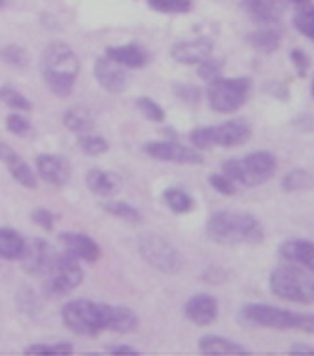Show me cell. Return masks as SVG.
<instances>
[{"mask_svg":"<svg viewBox=\"0 0 314 356\" xmlns=\"http://www.w3.org/2000/svg\"><path fill=\"white\" fill-rule=\"evenodd\" d=\"M6 129L15 135V137H28L31 133H33V127L28 124V120L25 116H21V114H10L6 118Z\"/></svg>","mask_w":314,"mask_h":356,"instance_id":"cell-41","label":"cell"},{"mask_svg":"<svg viewBox=\"0 0 314 356\" xmlns=\"http://www.w3.org/2000/svg\"><path fill=\"white\" fill-rule=\"evenodd\" d=\"M0 101L12 110H15V112H31L33 110V104H31L27 97L15 88H12V86H2L0 88Z\"/></svg>","mask_w":314,"mask_h":356,"instance_id":"cell-32","label":"cell"},{"mask_svg":"<svg viewBox=\"0 0 314 356\" xmlns=\"http://www.w3.org/2000/svg\"><path fill=\"white\" fill-rule=\"evenodd\" d=\"M17 156H19V154H17L12 146H8L6 143L0 140V161H2V163L6 165L8 161H12V159L17 158Z\"/></svg>","mask_w":314,"mask_h":356,"instance_id":"cell-45","label":"cell"},{"mask_svg":"<svg viewBox=\"0 0 314 356\" xmlns=\"http://www.w3.org/2000/svg\"><path fill=\"white\" fill-rule=\"evenodd\" d=\"M311 95H313L314 99V76H313V80H311Z\"/></svg>","mask_w":314,"mask_h":356,"instance_id":"cell-49","label":"cell"},{"mask_svg":"<svg viewBox=\"0 0 314 356\" xmlns=\"http://www.w3.org/2000/svg\"><path fill=\"white\" fill-rule=\"evenodd\" d=\"M214 144L222 148H235L240 144H246L252 137V127L242 118H233L224 124L212 125Z\"/></svg>","mask_w":314,"mask_h":356,"instance_id":"cell-13","label":"cell"},{"mask_svg":"<svg viewBox=\"0 0 314 356\" xmlns=\"http://www.w3.org/2000/svg\"><path fill=\"white\" fill-rule=\"evenodd\" d=\"M85 184L91 192L101 197H110L117 192V182L114 175H110L103 169H91L85 177Z\"/></svg>","mask_w":314,"mask_h":356,"instance_id":"cell-26","label":"cell"},{"mask_svg":"<svg viewBox=\"0 0 314 356\" xmlns=\"http://www.w3.org/2000/svg\"><path fill=\"white\" fill-rule=\"evenodd\" d=\"M31 218L36 226H40L44 232H53L55 226V214L48 209H36L35 213L31 214Z\"/></svg>","mask_w":314,"mask_h":356,"instance_id":"cell-44","label":"cell"},{"mask_svg":"<svg viewBox=\"0 0 314 356\" xmlns=\"http://www.w3.org/2000/svg\"><path fill=\"white\" fill-rule=\"evenodd\" d=\"M27 355H72L74 353V347L70 343H53V345H48V343H35V345H28L25 349Z\"/></svg>","mask_w":314,"mask_h":356,"instance_id":"cell-37","label":"cell"},{"mask_svg":"<svg viewBox=\"0 0 314 356\" xmlns=\"http://www.w3.org/2000/svg\"><path fill=\"white\" fill-rule=\"evenodd\" d=\"M108 353L112 355H138V349L131 347V345H114V347H108Z\"/></svg>","mask_w":314,"mask_h":356,"instance_id":"cell-46","label":"cell"},{"mask_svg":"<svg viewBox=\"0 0 314 356\" xmlns=\"http://www.w3.org/2000/svg\"><path fill=\"white\" fill-rule=\"evenodd\" d=\"M184 315L195 326H210L220 315V303L210 294H195L185 302Z\"/></svg>","mask_w":314,"mask_h":356,"instance_id":"cell-14","label":"cell"},{"mask_svg":"<svg viewBox=\"0 0 314 356\" xmlns=\"http://www.w3.org/2000/svg\"><path fill=\"white\" fill-rule=\"evenodd\" d=\"M0 59L15 69H25L28 65L27 49L21 48L17 44H8L4 48H0Z\"/></svg>","mask_w":314,"mask_h":356,"instance_id":"cell-34","label":"cell"},{"mask_svg":"<svg viewBox=\"0 0 314 356\" xmlns=\"http://www.w3.org/2000/svg\"><path fill=\"white\" fill-rule=\"evenodd\" d=\"M144 152L150 158L157 161H167V163L178 165H201L203 156L195 148H188L174 140H157V143H148L144 146Z\"/></svg>","mask_w":314,"mask_h":356,"instance_id":"cell-10","label":"cell"},{"mask_svg":"<svg viewBox=\"0 0 314 356\" xmlns=\"http://www.w3.org/2000/svg\"><path fill=\"white\" fill-rule=\"evenodd\" d=\"M36 175L49 186L63 188L70 180L72 167L69 159L59 154H40L36 158Z\"/></svg>","mask_w":314,"mask_h":356,"instance_id":"cell-12","label":"cell"},{"mask_svg":"<svg viewBox=\"0 0 314 356\" xmlns=\"http://www.w3.org/2000/svg\"><path fill=\"white\" fill-rule=\"evenodd\" d=\"M279 169L276 158L271 152L256 150L246 154L245 158H231L224 161L222 171L229 177L235 184L256 188L269 182Z\"/></svg>","mask_w":314,"mask_h":356,"instance_id":"cell-5","label":"cell"},{"mask_svg":"<svg viewBox=\"0 0 314 356\" xmlns=\"http://www.w3.org/2000/svg\"><path fill=\"white\" fill-rule=\"evenodd\" d=\"M197 74L199 78L203 80V82H212V80H216L222 76V70H224V61H220V59H212V57H206L205 61H201L197 65Z\"/></svg>","mask_w":314,"mask_h":356,"instance_id":"cell-39","label":"cell"},{"mask_svg":"<svg viewBox=\"0 0 314 356\" xmlns=\"http://www.w3.org/2000/svg\"><path fill=\"white\" fill-rule=\"evenodd\" d=\"M40 70L44 82L53 95L69 97L80 74V61L69 44L53 42L42 51Z\"/></svg>","mask_w":314,"mask_h":356,"instance_id":"cell-2","label":"cell"},{"mask_svg":"<svg viewBox=\"0 0 314 356\" xmlns=\"http://www.w3.org/2000/svg\"><path fill=\"white\" fill-rule=\"evenodd\" d=\"M104 55L122 65L125 69H144L151 61L150 51L142 48L140 44H123V46H112L106 48Z\"/></svg>","mask_w":314,"mask_h":356,"instance_id":"cell-21","label":"cell"},{"mask_svg":"<svg viewBox=\"0 0 314 356\" xmlns=\"http://www.w3.org/2000/svg\"><path fill=\"white\" fill-rule=\"evenodd\" d=\"M103 209L112 216H116L119 220H125V222H131V224H138L142 220V214L138 209H135L129 203H123V201H108L104 203Z\"/></svg>","mask_w":314,"mask_h":356,"instance_id":"cell-33","label":"cell"},{"mask_svg":"<svg viewBox=\"0 0 314 356\" xmlns=\"http://www.w3.org/2000/svg\"><path fill=\"white\" fill-rule=\"evenodd\" d=\"M46 279V292L51 296H65L74 292L83 281V269L80 260L69 252L57 254L49 267Z\"/></svg>","mask_w":314,"mask_h":356,"instance_id":"cell-9","label":"cell"},{"mask_svg":"<svg viewBox=\"0 0 314 356\" xmlns=\"http://www.w3.org/2000/svg\"><path fill=\"white\" fill-rule=\"evenodd\" d=\"M284 2H290L294 6H305V4H311L313 0H284Z\"/></svg>","mask_w":314,"mask_h":356,"instance_id":"cell-48","label":"cell"},{"mask_svg":"<svg viewBox=\"0 0 314 356\" xmlns=\"http://www.w3.org/2000/svg\"><path fill=\"white\" fill-rule=\"evenodd\" d=\"M292 355H314V347L311 345H303V343H295L290 347Z\"/></svg>","mask_w":314,"mask_h":356,"instance_id":"cell-47","label":"cell"},{"mask_svg":"<svg viewBox=\"0 0 314 356\" xmlns=\"http://www.w3.org/2000/svg\"><path fill=\"white\" fill-rule=\"evenodd\" d=\"M280 186L288 193L311 192V190H314V177L308 171H305V169H294V171L286 172L282 177Z\"/></svg>","mask_w":314,"mask_h":356,"instance_id":"cell-28","label":"cell"},{"mask_svg":"<svg viewBox=\"0 0 314 356\" xmlns=\"http://www.w3.org/2000/svg\"><path fill=\"white\" fill-rule=\"evenodd\" d=\"M148 6L159 14H190L193 8V0H146Z\"/></svg>","mask_w":314,"mask_h":356,"instance_id":"cell-31","label":"cell"},{"mask_svg":"<svg viewBox=\"0 0 314 356\" xmlns=\"http://www.w3.org/2000/svg\"><path fill=\"white\" fill-rule=\"evenodd\" d=\"M163 201L174 214H188L195 209V199L180 188H167L163 192Z\"/></svg>","mask_w":314,"mask_h":356,"instance_id":"cell-29","label":"cell"},{"mask_svg":"<svg viewBox=\"0 0 314 356\" xmlns=\"http://www.w3.org/2000/svg\"><path fill=\"white\" fill-rule=\"evenodd\" d=\"M57 252L48 241L44 239H33L27 241L25 250L21 254V267L25 269V273L33 275V277H46L49 267L53 264Z\"/></svg>","mask_w":314,"mask_h":356,"instance_id":"cell-11","label":"cell"},{"mask_svg":"<svg viewBox=\"0 0 314 356\" xmlns=\"http://www.w3.org/2000/svg\"><path fill=\"white\" fill-rule=\"evenodd\" d=\"M59 241L65 247V252L72 254L78 260L95 264L101 258V247L95 239H91L89 235L80 232H63L59 235Z\"/></svg>","mask_w":314,"mask_h":356,"instance_id":"cell-17","label":"cell"},{"mask_svg":"<svg viewBox=\"0 0 314 356\" xmlns=\"http://www.w3.org/2000/svg\"><path fill=\"white\" fill-rule=\"evenodd\" d=\"M292 23H294V29L303 35L305 38H308L311 42H314V4H305V6H299L295 10L294 17H292Z\"/></svg>","mask_w":314,"mask_h":356,"instance_id":"cell-30","label":"cell"},{"mask_svg":"<svg viewBox=\"0 0 314 356\" xmlns=\"http://www.w3.org/2000/svg\"><path fill=\"white\" fill-rule=\"evenodd\" d=\"M214 51V42L206 36H199L193 40L176 42L171 48V57L180 65H199L210 57Z\"/></svg>","mask_w":314,"mask_h":356,"instance_id":"cell-15","label":"cell"},{"mask_svg":"<svg viewBox=\"0 0 314 356\" xmlns=\"http://www.w3.org/2000/svg\"><path fill=\"white\" fill-rule=\"evenodd\" d=\"M252 91V80L246 76L237 78H224L220 76L216 80L208 82L206 88V101L210 108L218 114H235L239 112L248 101Z\"/></svg>","mask_w":314,"mask_h":356,"instance_id":"cell-6","label":"cell"},{"mask_svg":"<svg viewBox=\"0 0 314 356\" xmlns=\"http://www.w3.org/2000/svg\"><path fill=\"white\" fill-rule=\"evenodd\" d=\"M190 143H192L193 148L199 152L216 148V144H214V135H212V125L195 127V129L190 133Z\"/></svg>","mask_w":314,"mask_h":356,"instance_id":"cell-38","label":"cell"},{"mask_svg":"<svg viewBox=\"0 0 314 356\" xmlns=\"http://www.w3.org/2000/svg\"><path fill=\"white\" fill-rule=\"evenodd\" d=\"M208 184L212 186V190H216V192L226 195V197L237 193V184L233 182L231 178L226 177L224 172H212V175H208Z\"/></svg>","mask_w":314,"mask_h":356,"instance_id":"cell-40","label":"cell"},{"mask_svg":"<svg viewBox=\"0 0 314 356\" xmlns=\"http://www.w3.org/2000/svg\"><path fill=\"white\" fill-rule=\"evenodd\" d=\"M63 124L72 133L83 135V133H91L95 127V116L93 110L83 106V104H76L72 108H69L63 116Z\"/></svg>","mask_w":314,"mask_h":356,"instance_id":"cell-24","label":"cell"},{"mask_svg":"<svg viewBox=\"0 0 314 356\" xmlns=\"http://www.w3.org/2000/svg\"><path fill=\"white\" fill-rule=\"evenodd\" d=\"M197 349L203 355H250V350L237 341L227 339L224 336H216V334L201 337Z\"/></svg>","mask_w":314,"mask_h":356,"instance_id":"cell-23","label":"cell"},{"mask_svg":"<svg viewBox=\"0 0 314 356\" xmlns=\"http://www.w3.org/2000/svg\"><path fill=\"white\" fill-rule=\"evenodd\" d=\"M240 321L256 328L279 330V332H301L314 336V315L297 313L269 303H246L240 309Z\"/></svg>","mask_w":314,"mask_h":356,"instance_id":"cell-3","label":"cell"},{"mask_svg":"<svg viewBox=\"0 0 314 356\" xmlns=\"http://www.w3.org/2000/svg\"><path fill=\"white\" fill-rule=\"evenodd\" d=\"M61 318L65 326L78 336H99L104 332L103 303H95L91 300H72L65 303L61 311Z\"/></svg>","mask_w":314,"mask_h":356,"instance_id":"cell-8","label":"cell"},{"mask_svg":"<svg viewBox=\"0 0 314 356\" xmlns=\"http://www.w3.org/2000/svg\"><path fill=\"white\" fill-rule=\"evenodd\" d=\"M137 108L140 110L146 120H150L154 124H161L165 120V110L159 103H156L150 97H138L137 99Z\"/></svg>","mask_w":314,"mask_h":356,"instance_id":"cell-36","label":"cell"},{"mask_svg":"<svg viewBox=\"0 0 314 356\" xmlns=\"http://www.w3.org/2000/svg\"><path fill=\"white\" fill-rule=\"evenodd\" d=\"M240 8L260 25H279L286 12L282 0H240Z\"/></svg>","mask_w":314,"mask_h":356,"instance_id":"cell-18","label":"cell"},{"mask_svg":"<svg viewBox=\"0 0 314 356\" xmlns=\"http://www.w3.org/2000/svg\"><path fill=\"white\" fill-rule=\"evenodd\" d=\"M246 42L260 54H273L282 44V31L279 25H261L252 33L246 35Z\"/></svg>","mask_w":314,"mask_h":356,"instance_id":"cell-22","label":"cell"},{"mask_svg":"<svg viewBox=\"0 0 314 356\" xmlns=\"http://www.w3.org/2000/svg\"><path fill=\"white\" fill-rule=\"evenodd\" d=\"M93 72H95V80L99 82V86L104 91H108V93H122L127 88V72H125V67L108 59L106 55L101 57V59H97Z\"/></svg>","mask_w":314,"mask_h":356,"instance_id":"cell-16","label":"cell"},{"mask_svg":"<svg viewBox=\"0 0 314 356\" xmlns=\"http://www.w3.org/2000/svg\"><path fill=\"white\" fill-rule=\"evenodd\" d=\"M6 167L17 184H21L23 188H28V190H36L38 188V175L33 171V167L25 159H21V156L14 158L12 161H8Z\"/></svg>","mask_w":314,"mask_h":356,"instance_id":"cell-27","label":"cell"},{"mask_svg":"<svg viewBox=\"0 0 314 356\" xmlns=\"http://www.w3.org/2000/svg\"><path fill=\"white\" fill-rule=\"evenodd\" d=\"M280 258L314 275V241L288 239L279 247Z\"/></svg>","mask_w":314,"mask_h":356,"instance_id":"cell-19","label":"cell"},{"mask_svg":"<svg viewBox=\"0 0 314 356\" xmlns=\"http://www.w3.org/2000/svg\"><path fill=\"white\" fill-rule=\"evenodd\" d=\"M206 235L218 245H260L265 232L258 218L240 211H218L206 220Z\"/></svg>","mask_w":314,"mask_h":356,"instance_id":"cell-1","label":"cell"},{"mask_svg":"<svg viewBox=\"0 0 314 356\" xmlns=\"http://www.w3.org/2000/svg\"><path fill=\"white\" fill-rule=\"evenodd\" d=\"M269 290L282 302L314 305V275L294 264L274 267L269 275Z\"/></svg>","mask_w":314,"mask_h":356,"instance_id":"cell-4","label":"cell"},{"mask_svg":"<svg viewBox=\"0 0 314 356\" xmlns=\"http://www.w3.org/2000/svg\"><path fill=\"white\" fill-rule=\"evenodd\" d=\"M174 95L184 103L195 104L201 101V89L192 86V83H176L174 86Z\"/></svg>","mask_w":314,"mask_h":356,"instance_id":"cell-43","label":"cell"},{"mask_svg":"<svg viewBox=\"0 0 314 356\" xmlns=\"http://www.w3.org/2000/svg\"><path fill=\"white\" fill-rule=\"evenodd\" d=\"M8 4V0H0V8H4Z\"/></svg>","mask_w":314,"mask_h":356,"instance_id":"cell-50","label":"cell"},{"mask_svg":"<svg viewBox=\"0 0 314 356\" xmlns=\"http://www.w3.org/2000/svg\"><path fill=\"white\" fill-rule=\"evenodd\" d=\"M80 148H82L83 154H88V156H103L104 152H108L110 144L108 140L101 135H93V133H83L80 135Z\"/></svg>","mask_w":314,"mask_h":356,"instance_id":"cell-35","label":"cell"},{"mask_svg":"<svg viewBox=\"0 0 314 356\" xmlns=\"http://www.w3.org/2000/svg\"><path fill=\"white\" fill-rule=\"evenodd\" d=\"M290 61L294 65L295 72H297L299 78H305V76L308 74V70H311V57H308V54L305 49H290Z\"/></svg>","mask_w":314,"mask_h":356,"instance_id":"cell-42","label":"cell"},{"mask_svg":"<svg viewBox=\"0 0 314 356\" xmlns=\"http://www.w3.org/2000/svg\"><path fill=\"white\" fill-rule=\"evenodd\" d=\"M138 252L144 258V261L151 266L157 271L167 275L178 273L184 260L176 250V247L165 239L163 235L154 232H144L138 237Z\"/></svg>","mask_w":314,"mask_h":356,"instance_id":"cell-7","label":"cell"},{"mask_svg":"<svg viewBox=\"0 0 314 356\" xmlns=\"http://www.w3.org/2000/svg\"><path fill=\"white\" fill-rule=\"evenodd\" d=\"M27 241L17 229L12 227H0V258L2 260H19L25 250Z\"/></svg>","mask_w":314,"mask_h":356,"instance_id":"cell-25","label":"cell"},{"mask_svg":"<svg viewBox=\"0 0 314 356\" xmlns=\"http://www.w3.org/2000/svg\"><path fill=\"white\" fill-rule=\"evenodd\" d=\"M104 330L116 334H131L138 328V316L131 307L125 305H108L103 303Z\"/></svg>","mask_w":314,"mask_h":356,"instance_id":"cell-20","label":"cell"}]
</instances>
